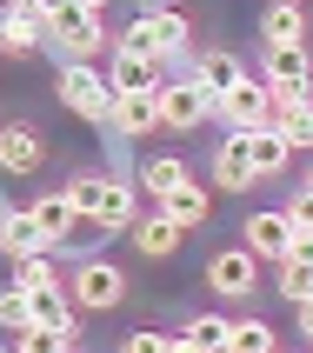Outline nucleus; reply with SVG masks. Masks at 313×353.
I'll return each mask as SVG.
<instances>
[{"instance_id": "1", "label": "nucleus", "mask_w": 313, "mask_h": 353, "mask_svg": "<svg viewBox=\"0 0 313 353\" xmlns=\"http://www.w3.org/2000/svg\"><path fill=\"white\" fill-rule=\"evenodd\" d=\"M187 47H194V27H187L180 7H147L114 40V54H147V60H187Z\"/></svg>"}, {"instance_id": "2", "label": "nucleus", "mask_w": 313, "mask_h": 353, "mask_svg": "<svg viewBox=\"0 0 313 353\" xmlns=\"http://www.w3.org/2000/svg\"><path fill=\"white\" fill-rule=\"evenodd\" d=\"M54 94L60 107L74 120H87V127H107V107H114V87H107V74H100L94 60H67L54 74Z\"/></svg>"}, {"instance_id": "3", "label": "nucleus", "mask_w": 313, "mask_h": 353, "mask_svg": "<svg viewBox=\"0 0 313 353\" xmlns=\"http://www.w3.org/2000/svg\"><path fill=\"white\" fill-rule=\"evenodd\" d=\"M67 294H74L80 314H114L120 300H127V274H120V260L94 254V260H80L74 274H67Z\"/></svg>"}, {"instance_id": "4", "label": "nucleus", "mask_w": 313, "mask_h": 353, "mask_svg": "<svg viewBox=\"0 0 313 353\" xmlns=\"http://www.w3.org/2000/svg\"><path fill=\"white\" fill-rule=\"evenodd\" d=\"M47 40H54V47H67L74 60H94L100 47H107V14L80 7V0H60L54 14H47Z\"/></svg>"}, {"instance_id": "5", "label": "nucleus", "mask_w": 313, "mask_h": 353, "mask_svg": "<svg viewBox=\"0 0 313 353\" xmlns=\"http://www.w3.org/2000/svg\"><path fill=\"white\" fill-rule=\"evenodd\" d=\"M200 280L214 287V300H254L260 294V260L247 247H214L207 267H200Z\"/></svg>"}, {"instance_id": "6", "label": "nucleus", "mask_w": 313, "mask_h": 353, "mask_svg": "<svg viewBox=\"0 0 313 353\" xmlns=\"http://www.w3.org/2000/svg\"><path fill=\"white\" fill-rule=\"evenodd\" d=\"M154 100H160V127H167V134H194L207 114H220V100L207 94L194 74H187V80H160Z\"/></svg>"}, {"instance_id": "7", "label": "nucleus", "mask_w": 313, "mask_h": 353, "mask_svg": "<svg viewBox=\"0 0 313 353\" xmlns=\"http://www.w3.org/2000/svg\"><path fill=\"white\" fill-rule=\"evenodd\" d=\"M47 167V134H40L34 120H7L0 127V174L7 180H34Z\"/></svg>"}, {"instance_id": "8", "label": "nucleus", "mask_w": 313, "mask_h": 353, "mask_svg": "<svg viewBox=\"0 0 313 353\" xmlns=\"http://www.w3.org/2000/svg\"><path fill=\"white\" fill-rule=\"evenodd\" d=\"M267 94H274L280 107L313 100V60H307V47H267Z\"/></svg>"}, {"instance_id": "9", "label": "nucleus", "mask_w": 313, "mask_h": 353, "mask_svg": "<svg viewBox=\"0 0 313 353\" xmlns=\"http://www.w3.org/2000/svg\"><path fill=\"white\" fill-rule=\"evenodd\" d=\"M287 240H294V214H287V207H254V214H240V247H247L254 260H280Z\"/></svg>"}, {"instance_id": "10", "label": "nucleus", "mask_w": 313, "mask_h": 353, "mask_svg": "<svg viewBox=\"0 0 313 353\" xmlns=\"http://www.w3.org/2000/svg\"><path fill=\"white\" fill-rule=\"evenodd\" d=\"M267 114H274L267 80H247V74H240L234 87L220 94V120H227V127H267Z\"/></svg>"}, {"instance_id": "11", "label": "nucleus", "mask_w": 313, "mask_h": 353, "mask_svg": "<svg viewBox=\"0 0 313 353\" xmlns=\"http://www.w3.org/2000/svg\"><path fill=\"white\" fill-rule=\"evenodd\" d=\"M254 187H260V174L247 167V127H234L214 154V194H254Z\"/></svg>"}, {"instance_id": "12", "label": "nucleus", "mask_w": 313, "mask_h": 353, "mask_svg": "<svg viewBox=\"0 0 313 353\" xmlns=\"http://www.w3.org/2000/svg\"><path fill=\"white\" fill-rule=\"evenodd\" d=\"M134 220H140V187H134V174H107V194H100L94 227H100V234H127Z\"/></svg>"}, {"instance_id": "13", "label": "nucleus", "mask_w": 313, "mask_h": 353, "mask_svg": "<svg viewBox=\"0 0 313 353\" xmlns=\"http://www.w3.org/2000/svg\"><path fill=\"white\" fill-rule=\"evenodd\" d=\"M154 207H160L167 220H174L180 234H194V227H207V214H214V194H207V187H200V180L187 174V180L174 187V194H160Z\"/></svg>"}, {"instance_id": "14", "label": "nucleus", "mask_w": 313, "mask_h": 353, "mask_svg": "<svg viewBox=\"0 0 313 353\" xmlns=\"http://www.w3.org/2000/svg\"><path fill=\"white\" fill-rule=\"evenodd\" d=\"M107 127L127 140H147L160 134V100L154 94H114V107H107Z\"/></svg>"}, {"instance_id": "15", "label": "nucleus", "mask_w": 313, "mask_h": 353, "mask_svg": "<svg viewBox=\"0 0 313 353\" xmlns=\"http://www.w3.org/2000/svg\"><path fill=\"white\" fill-rule=\"evenodd\" d=\"M27 214H34V227H40V240H47V247H67V240L87 227V220L74 214V200H67V194H40Z\"/></svg>"}, {"instance_id": "16", "label": "nucleus", "mask_w": 313, "mask_h": 353, "mask_svg": "<svg viewBox=\"0 0 313 353\" xmlns=\"http://www.w3.org/2000/svg\"><path fill=\"white\" fill-rule=\"evenodd\" d=\"M260 40H267V47H307V7L267 0V7H260Z\"/></svg>"}, {"instance_id": "17", "label": "nucleus", "mask_w": 313, "mask_h": 353, "mask_svg": "<svg viewBox=\"0 0 313 353\" xmlns=\"http://www.w3.org/2000/svg\"><path fill=\"white\" fill-rule=\"evenodd\" d=\"M160 60H147V54H114L107 60V87L114 94H160Z\"/></svg>"}, {"instance_id": "18", "label": "nucleus", "mask_w": 313, "mask_h": 353, "mask_svg": "<svg viewBox=\"0 0 313 353\" xmlns=\"http://www.w3.org/2000/svg\"><path fill=\"white\" fill-rule=\"evenodd\" d=\"M127 234H134L140 260H174V254H180V240H187V234H180V227H174V220L160 214V207H154V214H140L134 227H127Z\"/></svg>"}, {"instance_id": "19", "label": "nucleus", "mask_w": 313, "mask_h": 353, "mask_svg": "<svg viewBox=\"0 0 313 353\" xmlns=\"http://www.w3.org/2000/svg\"><path fill=\"white\" fill-rule=\"evenodd\" d=\"M0 254H7V260H27V254H54V247L40 240V227H34L27 207H0Z\"/></svg>"}, {"instance_id": "20", "label": "nucleus", "mask_w": 313, "mask_h": 353, "mask_svg": "<svg viewBox=\"0 0 313 353\" xmlns=\"http://www.w3.org/2000/svg\"><path fill=\"white\" fill-rule=\"evenodd\" d=\"M40 47H47V20L0 7V54H7V60H27V54H40Z\"/></svg>"}, {"instance_id": "21", "label": "nucleus", "mask_w": 313, "mask_h": 353, "mask_svg": "<svg viewBox=\"0 0 313 353\" xmlns=\"http://www.w3.org/2000/svg\"><path fill=\"white\" fill-rule=\"evenodd\" d=\"M287 160H294V147L274 134V127H247V167H254L260 180H274V174H287Z\"/></svg>"}, {"instance_id": "22", "label": "nucleus", "mask_w": 313, "mask_h": 353, "mask_svg": "<svg viewBox=\"0 0 313 353\" xmlns=\"http://www.w3.org/2000/svg\"><path fill=\"white\" fill-rule=\"evenodd\" d=\"M180 180H187V160H180V154H147V160L134 167V187H140V194H154V200L174 194Z\"/></svg>"}, {"instance_id": "23", "label": "nucleus", "mask_w": 313, "mask_h": 353, "mask_svg": "<svg viewBox=\"0 0 313 353\" xmlns=\"http://www.w3.org/2000/svg\"><path fill=\"white\" fill-rule=\"evenodd\" d=\"M240 74H247V67H240V54H227V47H207V54H194V80H200V87H207L214 100L227 94Z\"/></svg>"}, {"instance_id": "24", "label": "nucleus", "mask_w": 313, "mask_h": 353, "mask_svg": "<svg viewBox=\"0 0 313 353\" xmlns=\"http://www.w3.org/2000/svg\"><path fill=\"white\" fill-rule=\"evenodd\" d=\"M14 347H20V353H67V347H74V334L54 327V320H27V327L14 334Z\"/></svg>"}, {"instance_id": "25", "label": "nucleus", "mask_w": 313, "mask_h": 353, "mask_svg": "<svg viewBox=\"0 0 313 353\" xmlns=\"http://www.w3.org/2000/svg\"><path fill=\"white\" fill-rule=\"evenodd\" d=\"M227 353H280V334L267 320H234V334H227Z\"/></svg>"}, {"instance_id": "26", "label": "nucleus", "mask_w": 313, "mask_h": 353, "mask_svg": "<svg viewBox=\"0 0 313 353\" xmlns=\"http://www.w3.org/2000/svg\"><path fill=\"white\" fill-rule=\"evenodd\" d=\"M60 194L74 200V214L87 220V227H94V214H100V194H107V174H74L67 187H60Z\"/></svg>"}, {"instance_id": "27", "label": "nucleus", "mask_w": 313, "mask_h": 353, "mask_svg": "<svg viewBox=\"0 0 313 353\" xmlns=\"http://www.w3.org/2000/svg\"><path fill=\"white\" fill-rule=\"evenodd\" d=\"M180 334H194L207 353H227V334H234V320H220V314H194L187 327H180Z\"/></svg>"}, {"instance_id": "28", "label": "nucleus", "mask_w": 313, "mask_h": 353, "mask_svg": "<svg viewBox=\"0 0 313 353\" xmlns=\"http://www.w3.org/2000/svg\"><path fill=\"white\" fill-rule=\"evenodd\" d=\"M274 267H280V274H274V287L294 300V307H307V300H313V267H294V260H274Z\"/></svg>"}, {"instance_id": "29", "label": "nucleus", "mask_w": 313, "mask_h": 353, "mask_svg": "<svg viewBox=\"0 0 313 353\" xmlns=\"http://www.w3.org/2000/svg\"><path fill=\"white\" fill-rule=\"evenodd\" d=\"M27 320H34V307H27V294H20L14 280H7V287H0V327H14V334H20Z\"/></svg>"}, {"instance_id": "30", "label": "nucleus", "mask_w": 313, "mask_h": 353, "mask_svg": "<svg viewBox=\"0 0 313 353\" xmlns=\"http://www.w3.org/2000/svg\"><path fill=\"white\" fill-rule=\"evenodd\" d=\"M120 353H167V327H134L120 340Z\"/></svg>"}, {"instance_id": "31", "label": "nucleus", "mask_w": 313, "mask_h": 353, "mask_svg": "<svg viewBox=\"0 0 313 353\" xmlns=\"http://www.w3.org/2000/svg\"><path fill=\"white\" fill-rule=\"evenodd\" d=\"M280 260H294V267H313V227H294V240H287V254Z\"/></svg>"}, {"instance_id": "32", "label": "nucleus", "mask_w": 313, "mask_h": 353, "mask_svg": "<svg viewBox=\"0 0 313 353\" xmlns=\"http://www.w3.org/2000/svg\"><path fill=\"white\" fill-rule=\"evenodd\" d=\"M287 214H294V227H313V187H300V194L287 200Z\"/></svg>"}, {"instance_id": "33", "label": "nucleus", "mask_w": 313, "mask_h": 353, "mask_svg": "<svg viewBox=\"0 0 313 353\" xmlns=\"http://www.w3.org/2000/svg\"><path fill=\"white\" fill-rule=\"evenodd\" d=\"M7 7H14V14H34V20H47L60 7V0H7Z\"/></svg>"}, {"instance_id": "34", "label": "nucleus", "mask_w": 313, "mask_h": 353, "mask_svg": "<svg viewBox=\"0 0 313 353\" xmlns=\"http://www.w3.org/2000/svg\"><path fill=\"white\" fill-rule=\"evenodd\" d=\"M167 353H207V347H200L194 334H167Z\"/></svg>"}, {"instance_id": "35", "label": "nucleus", "mask_w": 313, "mask_h": 353, "mask_svg": "<svg viewBox=\"0 0 313 353\" xmlns=\"http://www.w3.org/2000/svg\"><path fill=\"white\" fill-rule=\"evenodd\" d=\"M300 334L313 340V300H307V307H300Z\"/></svg>"}, {"instance_id": "36", "label": "nucleus", "mask_w": 313, "mask_h": 353, "mask_svg": "<svg viewBox=\"0 0 313 353\" xmlns=\"http://www.w3.org/2000/svg\"><path fill=\"white\" fill-rule=\"evenodd\" d=\"M80 7H94V14H107V7H114V0H80Z\"/></svg>"}, {"instance_id": "37", "label": "nucleus", "mask_w": 313, "mask_h": 353, "mask_svg": "<svg viewBox=\"0 0 313 353\" xmlns=\"http://www.w3.org/2000/svg\"><path fill=\"white\" fill-rule=\"evenodd\" d=\"M294 7H307V0H294Z\"/></svg>"}, {"instance_id": "38", "label": "nucleus", "mask_w": 313, "mask_h": 353, "mask_svg": "<svg viewBox=\"0 0 313 353\" xmlns=\"http://www.w3.org/2000/svg\"><path fill=\"white\" fill-rule=\"evenodd\" d=\"M67 353H80V347H67Z\"/></svg>"}]
</instances>
